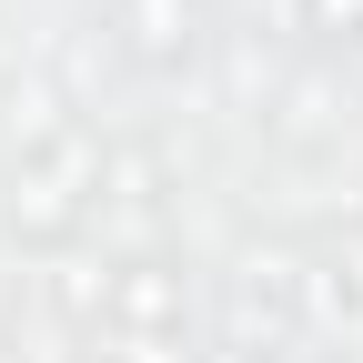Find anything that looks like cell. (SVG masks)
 <instances>
[{
  "instance_id": "6da1fadb",
  "label": "cell",
  "mask_w": 363,
  "mask_h": 363,
  "mask_svg": "<svg viewBox=\"0 0 363 363\" xmlns=\"http://www.w3.org/2000/svg\"><path fill=\"white\" fill-rule=\"evenodd\" d=\"M91 192H101V162H91V142H81V131H61V142L21 172V202H11V212H21V233H40V242H51V233H71V222L91 212Z\"/></svg>"
},
{
  "instance_id": "7a4b0ae2",
  "label": "cell",
  "mask_w": 363,
  "mask_h": 363,
  "mask_svg": "<svg viewBox=\"0 0 363 363\" xmlns=\"http://www.w3.org/2000/svg\"><path fill=\"white\" fill-rule=\"evenodd\" d=\"M323 262H333V272H323V293H333L343 313H363V233H343V242H333Z\"/></svg>"
},
{
  "instance_id": "3957f363",
  "label": "cell",
  "mask_w": 363,
  "mask_h": 363,
  "mask_svg": "<svg viewBox=\"0 0 363 363\" xmlns=\"http://www.w3.org/2000/svg\"><path fill=\"white\" fill-rule=\"evenodd\" d=\"M313 30H363V0H313Z\"/></svg>"
}]
</instances>
